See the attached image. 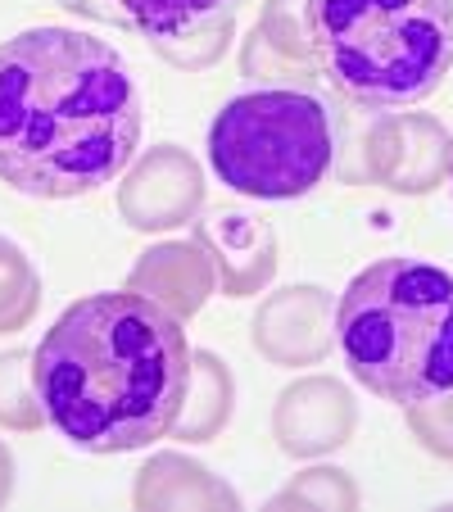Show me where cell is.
<instances>
[{
  "mask_svg": "<svg viewBox=\"0 0 453 512\" xmlns=\"http://www.w3.org/2000/svg\"><path fill=\"white\" fill-rule=\"evenodd\" d=\"M318 73L358 109H408L453 68V0H309Z\"/></svg>",
  "mask_w": 453,
  "mask_h": 512,
  "instance_id": "cell-4",
  "label": "cell"
},
{
  "mask_svg": "<svg viewBox=\"0 0 453 512\" xmlns=\"http://www.w3.org/2000/svg\"><path fill=\"white\" fill-rule=\"evenodd\" d=\"M32 377L46 422L82 454H136L173 435L191 377V340L177 313L123 286L68 304Z\"/></svg>",
  "mask_w": 453,
  "mask_h": 512,
  "instance_id": "cell-2",
  "label": "cell"
},
{
  "mask_svg": "<svg viewBox=\"0 0 453 512\" xmlns=\"http://www.w3.org/2000/svg\"><path fill=\"white\" fill-rule=\"evenodd\" d=\"M0 426L5 431H41L46 408L32 377V349H10L0 354Z\"/></svg>",
  "mask_w": 453,
  "mask_h": 512,
  "instance_id": "cell-17",
  "label": "cell"
},
{
  "mask_svg": "<svg viewBox=\"0 0 453 512\" xmlns=\"http://www.w3.org/2000/svg\"><path fill=\"white\" fill-rule=\"evenodd\" d=\"M254 32L281 59L304 68L309 78H322L318 55H313V32H309V0H263V19L254 23Z\"/></svg>",
  "mask_w": 453,
  "mask_h": 512,
  "instance_id": "cell-16",
  "label": "cell"
},
{
  "mask_svg": "<svg viewBox=\"0 0 453 512\" xmlns=\"http://www.w3.org/2000/svg\"><path fill=\"white\" fill-rule=\"evenodd\" d=\"M195 245L209 254L227 300L263 295L277 277V232L250 209H213L195 218Z\"/></svg>",
  "mask_w": 453,
  "mask_h": 512,
  "instance_id": "cell-10",
  "label": "cell"
},
{
  "mask_svg": "<svg viewBox=\"0 0 453 512\" xmlns=\"http://www.w3.org/2000/svg\"><path fill=\"white\" fill-rule=\"evenodd\" d=\"M404 417H408L413 440L426 449V454H435L440 463H453V390L440 399H431V404L404 408Z\"/></svg>",
  "mask_w": 453,
  "mask_h": 512,
  "instance_id": "cell-20",
  "label": "cell"
},
{
  "mask_svg": "<svg viewBox=\"0 0 453 512\" xmlns=\"http://www.w3.org/2000/svg\"><path fill=\"white\" fill-rule=\"evenodd\" d=\"M55 5L87 23L132 32L145 46H159V41H173L204 23L236 19L250 0H55Z\"/></svg>",
  "mask_w": 453,
  "mask_h": 512,
  "instance_id": "cell-11",
  "label": "cell"
},
{
  "mask_svg": "<svg viewBox=\"0 0 453 512\" xmlns=\"http://www.w3.org/2000/svg\"><path fill=\"white\" fill-rule=\"evenodd\" d=\"M349 377L381 404L417 408L453 390V272L426 259H376L336 300Z\"/></svg>",
  "mask_w": 453,
  "mask_h": 512,
  "instance_id": "cell-3",
  "label": "cell"
},
{
  "mask_svg": "<svg viewBox=\"0 0 453 512\" xmlns=\"http://www.w3.org/2000/svg\"><path fill=\"white\" fill-rule=\"evenodd\" d=\"M358 485L340 467H309L281 494H272L268 508H299V512H354L358 508Z\"/></svg>",
  "mask_w": 453,
  "mask_h": 512,
  "instance_id": "cell-18",
  "label": "cell"
},
{
  "mask_svg": "<svg viewBox=\"0 0 453 512\" xmlns=\"http://www.w3.org/2000/svg\"><path fill=\"white\" fill-rule=\"evenodd\" d=\"M10 494H14V454L0 445V508L10 503Z\"/></svg>",
  "mask_w": 453,
  "mask_h": 512,
  "instance_id": "cell-22",
  "label": "cell"
},
{
  "mask_svg": "<svg viewBox=\"0 0 453 512\" xmlns=\"http://www.w3.org/2000/svg\"><path fill=\"white\" fill-rule=\"evenodd\" d=\"M241 73L250 82H263V87H268V82H309V73L299 64H290V59H281L259 32H250L241 46Z\"/></svg>",
  "mask_w": 453,
  "mask_h": 512,
  "instance_id": "cell-21",
  "label": "cell"
},
{
  "mask_svg": "<svg viewBox=\"0 0 453 512\" xmlns=\"http://www.w3.org/2000/svg\"><path fill=\"white\" fill-rule=\"evenodd\" d=\"M336 164V118L304 87H259L209 123V168L245 200H299Z\"/></svg>",
  "mask_w": 453,
  "mask_h": 512,
  "instance_id": "cell-5",
  "label": "cell"
},
{
  "mask_svg": "<svg viewBox=\"0 0 453 512\" xmlns=\"http://www.w3.org/2000/svg\"><path fill=\"white\" fill-rule=\"evenodd\" d=\"M132 503L141 512H241V494L186 454H155L136 472Z\"/></svg>",
  "mask_w": 453,
  "mask_h": 512,
  "instance_id": "cell-12",
  "label": "cell"
},
{
  "mask_svg": "<svg viewBox=\"0 0 453 512\" xmlns=\"http://www.w3.org/2000/svg\"><path fill=\"white\" fill-rule=\"evenodd\" d=\"M41 309V272L14 241L0 236V336L23 331Z\"/></svg>",
  "mask_w": 453,
  "mask_h": 512,
  "instance_id": "cell-15",
  "label": "cell"
},
{
  "mask_svg": "<svg viewBox=\"0 0 453 512\" xmlns=\"http://www.w3.org/2000/svg\"><path fill=\"white\" fill-rule=\"evenodd\" d=\"M232 408H236L232 363L218 358L213 349H191V377H186V399L173 422V435L191 440V445L218 440L222 426L232 422Z\"/></svg>",
  "mask_w": 453,
  "mask_h": 512,
  "instance_id": "cell-14",
  "label": "cell"
},
{
  "mask_svg": "<svg viewBox=\"0 0 453 512\" xmlns=\"http://www.w3.org/2000/svg\"><path fill=\"white\" fill-rule=\"evenodd\" d=\"M236 41V19H218V23H204V28H191L173 41H159L150 46L159 59H168L173 68H186V73H200V68H213L227 46Z\"/></svg>",
  "mask_w": 453,
  "mask_h": 512,
  "instance_id": "cell-19",
  "label": "cell"
},
{
  "mask_svg": "<svg viewBox=\"0 0 453 512\" xmlns=\"http://www.w3.org/2000/svg\"><path fill=\"white\" fill-rule=\"evenodd\" d=\"M250 345L272 368H318L336 345V295L322 286H281L250 318Z\"/></svg>",
  "mask_w": 453,
  "mask_h": 512,
  "instance_id": "cell-8",
  "label": "cell"
},
{
  "mask_svg": "<svg viewBox=\"0 0 453 512\" xmlns=\"http://www.w3.org/2000/svg\"><path fill=\"white\" fill-rule=\"evenodd\" d=\"M204 209V168L182 145H155L136 164H127L118 182V218L132 232H173L195 223Z\"/></svg>",
  "mask_w": 453,
  "mask_h": 512,
  "instance_id": "cell-6",
  "label": "cell"
},
{
  "mask_svg": "<svg viewBox=\"0 0 453 512\" xmlns=\"http://www.w3.org/2000/svg\"><path fill=\"white\" fill-rule=\"evenodd\" d=\"M449 186H453V150H449Z\"/></svg>",
  "mask_w": 453,
  "mask_h": 512,
  "instance_id": "cell-23",
  "label": "cell"
},
{
  "mask_svg": "<svg viewBox=\"0 0 453 512\" xmlns=\"http://www.w3.org/2000/svg\"><path fill=\"white\" fill-rule=\"evenodd\" d=\"M127 286L150 295L155 304H164L168 313H177V318L186 322L209 304L218 277H213L209 254L195 241H164V245H150V250L136 259Z\"/></svg>",
  "mask_w": 453,
  "mask_h": 512,
  "instance_id": "cell-13",
  "label": "cell"
},
{
  "mask_svg": "<svg viewBox=\"0 0 453 512\" xmlns=\"http://www.w3.org/2000/svg\"><path fill=\"white\" fill-rule=\"evenodd\" d=\"M453 136L431 114H386L363 136V173L367 182L395 195H431L449 177Z\"/></svg>",
  "mask_w": 453,
  "mask_h": 512,
  "instance_id": "cell-7",
  "label": "cell"
},
{
  "mask_svg": "<svg viewBox=\"0 0 453 512\" xmlns=\"http://www.w3.org/2000/svg\"><path fill=\"white\" fill-rule=\"evenodd\" d=\"M141 145V91L109 41L28 28L0 41V182L78 200L118 182Z\"/></svg>",
  "mask_w": 453,
  "mask_h": 512,
  "instance_id": "cell-1",
  "label": "cell"
},
{
  "mask_svg": "<svg viewBox=\"0 0 453 512\" xmlns=\"http://www.w3.org/2000/svg\"><path fill=\"white\" fill-rule=\"evenodd\" d=\"M358 431V404L345 381L336 377H299L272 404V440L286 458L336 454Z\"/></svg>",
  "mask_w": 453,
  "mask_h": 512,
  "instance_id": "cell-9",
  "label": "cell"
}]
</instances>
